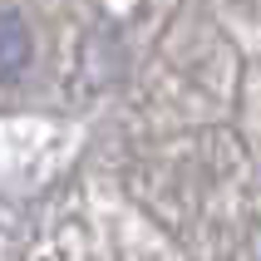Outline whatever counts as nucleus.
<instances>
[{"label":"nucleus","mask_w":261,"mask_h":261,"mask_svg":"<svg viewBox=\"0 0 261 261\" xmlns=\"http://www.w3.org/2000/svg\"><path fill=\"white\" fill-rule=\"evenodd\" d=\"M30 64V40H25V25H20V15L0 10V84L15 79V74Z\"/></svg>","instance_id":"f257e3e1"}]
</instances>
